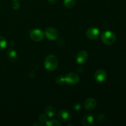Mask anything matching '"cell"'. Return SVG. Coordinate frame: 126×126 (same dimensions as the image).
I'll list each match as a JSON object with an SVG mask.
<instances>
[{
  "label": "cell",
  "mask_w": 126,
  "mask_h": 126,
  "mask_svg": "<svg viewBox=\"0 0 126 126\" xmlns=\"http://www.w3.org/2000/svg\"><path fill=\"white\" fill-rule=\"evenodd\" d=\"M58 60L54 55H49L44 60V67L48 71H54L58 66Z\"/></svg>",
  "instance_id": "cell-1"
},
{
  "label": "cell",
  "mask_w": 126,
  "mask_h": 126,
  "mask_svg": "<svg viewBox=\"0 0 126 126\" xmlns=\"http://www.w3.org/2000/svg\"><path fill=\"white\" fill-rule=\"evenodd\" d=\"M102 42L107 45H111L114 44L116 39V36L111 31H105L103 32L101 36Z\"/></svg>",
  "instance_id": "cell-2"
},
{
  "label": "cell",
  "mask_w": 126,
  "mask_h": 126,
  "mask_svg": "<svg viewBox=\"0 0 126 126\" xmlns=\"http://www.w3.org/2000/svg\"><path fill=\"white\" fill-rule=\"evenodd\" d=\"M31 39L34 42H40L44 39V33L39 29H34L31 31L30 34Z\"/></svg>",
  "instance_id": "cell-3"
},
{
  "label": "cell",
  "mask_w": 126,
  "mask_h": 126,
  "mask_svg": "<svg viewBox=\"0 0 126 126\" xmlns=\"http://www.w3.org/2000/svg\"><path fill=\"white\" fill-rule=\"evenodd\" d=\"M65 82L70 85H75L79 81V77L75 73H69L65 77Z\"/></svg>",
  "instance_id": "cell-4"
},
{
  "label": "cell",
  "mask_w": 126,
  "mask_h": 126,
  "mask_svg": "<svg viewBox=\"0 0 126 126\" xmlns=\"http://www.w3.org/2000/svg\"><path fill=\"white\" fill-rule=\"evenodd\" d=\"M45 35L50 40H55L59 37V32L53 27H49L45 31Z\"/></svg>",
  "instance_id": "cell-5"
},
{
  "label": "cell",
  "mask_w": 126,
  "mask_h": 126,
  "mask_svg": "<svg viewBox=\"0 0 126 126\" xmlns=\"http://www.w3.org/2000/svg\"><path fill=\"white\" fill-rule=\"evenodd\" d=\"M86 36L90 39H95L98 38L100 31L96 27H90L86 31Z\"/></svg>",
  "instance_id": "cell-6"
},
{
  "label": "cell",
  "mask_w": 126,
  "mask_h": 126,
  "mask_svg": "<svg viewBox=\"0 0 126 126\" xmlns=\"http://www.w3.org/2000/svg\"><path fill=\"white\" fill-rule=\"evenodd\" d=\"M95 79L98 82H103L107 78V74L103 69H98L95 73Z\"/></svg>",
  "instance_id": "cell-7"
},
{
  "label": "cell",
  "mask_w": 126,
  "mask_h": 126,
  "mask_svg": "<svg viewBox=\"0 0 126 126\" xmlns=\"http://www.w3.org/2000/svg\"><path fill=\"white\" fill-rule=\"evenodd\" d=\"M58 118L63 122H68L71 119V114L69 111L66 110H62L58 113Z\"/></svg>",
  "instance_id": "cell-8"
},
{
  "label": "cell",
  "mask_w": 126,
  "mask_h": 126,
  "mask_svg": "<svg viewBox=\"0 0 126 126\" xmlns=\"http://www.w3.org/2000/svg\"><path fill=\"white\" fill-rule=\"evenodd\" d=\"M87 59H88V53L85 50H81L76 55V62L79 64L85 63L87 61Z\"/></svg>",
  "instance_id": "cell-9"
},
{
  "label": "cell",
  "mask_w": 126,
  "mask_h": 126,
  "mask_svg": "<svg viewBox=\"0 0 126 126\" xmlns=\"http://www.w3.org/2000/svg\"><path fill=\"white\" fill-rule=\"evenodd\" d=\"M97 101L94 98H89L84 102V107L87 110L91 111L94 109L97 106Z\"/></svg>",
  "instance_id": "cell-10"
},
{
  "label": "cell",
  "mask_w": 126,
  "mask_h": 126,
  "mask_svg": "<svg viewBox=\"0 0 126 126\" xmlns=\"http://www.w3.org/2000/svg\"><path fill=\"white\" fill-rule=\"evenodd\" d=\"M94 121V116L91 114H87L84 116L82 118V123L84 126H91L93 124Z\"/></svg>",
  "instance_id": "cell-11"
},
{
  "label": "cell",
  "mask_w": 126,
  "mask_h": 126,
  "mask_svg": "<svg viewBox=\"0 0 126 126\" xmlns=\"http://www.w3.org/2000/svg\"><path fill=\"white\" fill-rule=\"evenodd\" d=\"M45 114L49 118H52L56 114V110L54 107L50 105L46 106L44 109Z\"/></svg>",
  "instance_id": "cell-12"
},
{
  "label": "cell",
  "mask_w": 126,
  "mask_h": 126,
  "mask_svg": "<svg viewBox=\"0 0 126 126\" xmlns=\"http://www.w3.org/2000/svg\"><path fill=\"white\" fill-rule=\"evenodd\" d=\"M7 56L8 59L12 62H16L18 59V55L15 50L12 49H9L7 50Z\"/></svg>",
  "instance_id": "cell-13"
},
{
  "label": "cell",
  "mask_w": 126,
  "mask_h": 126,
  "mask_svg": "<svg viewBox=\"0 0 126 126\" xmlns=\"http://www.w3.org/2000/svg\"><path fill=\"white\" fill-rule=\"evenodd\" d=\"M64 6L68 9H71L75 6L76 4V0H64Z\"/></svg>",
  "instance_id": "cell-14"
},
{
  "label": "cell",
  "mask_w": 126,
  "mask_h": 126,
  "mask_svg": "<svg viewBox=\"0 0 126 126\" xmlns=\"http://www.w3.org/2000/svg\"><path fill=\"white\" fill-rule=\"evenodd\" d=\"M46 124L47 126H60L61 123L58 121L56 119H51V120H47L46 122Z\"/></svg>",
  "instance_id": "cell-15"
},
{
  "label": "cell",
  "mask_w": 126,
  "mask_h": 126,
  "mask_svg": "<svg viewBox=\"0 0 126 126\" xmlns=\"http://www.w3.org/2000/svg\"><path fill=\"white\" fill-rule=\"evenodd\" d=\"M7 46V41L4 37L0 36V50H2Z\"/></svg>",
  "instance_id": "cell-16"
},
{
  "label": "cell",
  "mask_w": 126,
  "mask_h": 126,
  "mask_svg": "<svg viewBox=\"0 0 126 126\" xmlns=\"http://www.w3.org/2000/svg\"><path fill=\"white\" fill-rule=\"evenodd\" d=\"M56 82L59 84H63L65 82V77L63 76H59L56 78Z\"/></svg>",
  "instance_id": "cell-17"
},
{
  "label": "cell",
  "mask_w": 126,
  "mask_h": 126,
  "mask_svg": "<svg viewBox=\"0 0 126 126\" xmlns=\"http://www.w3.org/2000/svg\"><path fill=\"white\" fill-rule=\"evenodd\" d=\"M47 118L48 117L46 114H41L38 117V119L41 123H46L47 121Z\"/></svg>",
  "instance_id": "cell-18"
},
{
  "label": "cell",
  "mask_w": 126,
  "mask_h": 126,
  "mask_svg": "<svg viewBox=\"0 0 126 126\" xmlns=\"http://www.w3.org/2000/svg\"><path fill=\"white\" fill-rule=\"evenodd\" d=\"M12 8L15 10H18L20 9V5L18 1H14V3L12 4Z\"/></svg>",
  "instance_id": "cell-19"
},
{
  "label": "cell",
  "mask_w": 126,
  "mask_h": 126,
  "mask_svg": "<svg viewBox=\"0 0 126 126\" xmlns=\"http://www.w3.org/2000/svg\"><path fill=\"white\" fill-rule=\"evenodd\" d=\"M49 1V2L51 4H55L57 1V0H48Z\"/></svg>",
  "instance_id": "cell-20"
},
{
  "label": "cell",
  "mask_w": 126,
  "mask_h": 126,
  "mask_svg": "<svg viewBox=\"0 0 126 126\" xmlns=\"http://www.w3.org/2000/svg\"><path fill=\"white\" fill-rule=\"evenodd\" d=\"M14 1H19L20 0H13Z\"/></svg>",
  "instance_id": "cell-21"
}]
</instances>
